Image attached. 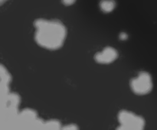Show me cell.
<instances>
[{
  "instance_id": "1",
  "label": "cell",
  "mask_w": 157,
  "mask_h": 130,
  "mask_svg": "<svg viewBox=\"0 0 157 130\" xmlns=\"http://www.w3.org/2000/svg\"><path fill=\"white\" fill-rule=\"evenodd\" d=\"M35 42L43 48L58 50L64 44L67 28L59 20L38 18L34 22Z\"/></svg>"
},
{
  "instance_id": "2",
  "label": "cell",
  "mask_w": 157,
  "mask_h": 130,
  "mask_svg": "<svg viewBox=\"0 0 157 130\" xmlns=\"http://www.w3.org/2000/svg\"><path fill=\"white\" fill-rule=\"evenodd\" d=\"M20 96L18 93H9L1 97V111L2 116H5L9 122L15 124L18 116V106L20 104Z\"/></svg>"
},
{
  "instance_id": "3",
  "label": "cell",
  "mask_w": 157,
  "mask_h": 130,
  "mask_svg": "<svg viewBox=\"0 0 157 130\" xmlns=\"http://www.w3.org/2000/svg\"><path fill=\"white\" fill-rule=\"evenodd\" d=\"M44 121L38 116V113L32 109H25L18 113L15 125L20 128L43 129Z\"/></svg>"
},
{
  "instance_id": "4",
  "label": "cell",
  "mask_w": 157,
  "mask_h": 130,
  "mask_svg": "<svg viewBox=\"0 0 157 130\" xmlns=\"http://www.w3.org/2000/svg\"><path fill=\"white\" fill-rule=\"evenodd\" d=\"M120 127L117 129L141 130L145 127V120L141 116L126 110H122L117 115Z\"/></svg>"
},
{
  "instance_id": "5",
  "label": "cell",
  "mask_w": 157,
  "mask_h": 130,
  "mask_svg": "<svg viewBox=\"0 0 157 130\" xmlns=\"http://www.w3.org/2000/svg\"><path fill=\"white\" fill-rule=\"evenodd\" d=\"M130 86L132 91L135 94L139 96L148 94L150 92H151L153 87L151 75L148 72H140L136 77L131 79Z\"/></svg>"
},
{
  "instance_id": "6",
  "label": "cell",
  "mask_w": 157,
  "mask_h": 130,
  "mask_svg": "<svg viewBox=\"0 0 157 130\" xmlns=\"http://www.w3.org/2000/svg\"><path fill=\"white\" fill-rule=\"evenodd\" d=\"M118 58V51L113 47H107L102 51L94 55V60L101 64H109L116 61Z\"/></svg>"
},
{
  "instance_id": "7",
  "label": "cell",
  "mask_w": 157,
  "mask_h": 130,
  "mask_svg": "<svg viewBox=\"0 0 157 130\" xmlns=\"http://www.w3.org/2000/svg\"><path fill=\"white\" fill-rule=\"evenodd\" d=\"M0 76H1V97H2L10 93L9 84L12 81V76L2 64H1Z\"/></svg>"
},
{
  "instance_id": "8",
  "label": "cell",
  "mask_w": 157,
  "mask_h": 130,
  "mask_svg": "<svg viewBox=\"0 0 157 130\" xmlns=\"http://www.w3.org/2000/svg\"><path fill=\"white\" fill-rule=\"evenodd\" d=\"M117 3L115 0H101L100 2V9L104 13H110L116 8Z\"/></svg>"
},
{
  "instance_id": "9",
  "label": "cell",
  "mask_w": 157,
  "mask_h": 130,
  "mask_svg": "<svg viewBox=\"0 0 157 130\" xmlns=\"http://www.w3.org/2000/svg\"><path fill=\"white\" fill-rule=\"evenodd\" d=\"M62 128L61 123L58 119H50L44 122L43 129H60Z\"/></svg>"
},
{
  "instance_id": "10",
  "label": "cell",
  "mask_w": 157,
  "mask_h": 130,
  "mask_svg": "<svg viewBox=\"0 0 157 130\" xmlns=\"http://www.w3.org/2000/svg\"><path fill=\"white\" fill-rule=\"evenodd\" d=\"M62 129H71V130H75L78 129V125L75 124H69V125H65V126L62 127Z\"/></svg>"
},
{
  "instance_id": "11",
  "label": "cell",
  "mask_w": 157,
  "mask_h": 130,
  "mask_svg": "<svg viewBox=\"0 0 157 130\" xmlns=\"http://www.w3.org/2000/svg\"><path fill=\"white\" fill-rule=\"evenodd\" d=\"M61 2H62V3L64 5V6H71V5L75 4L76 0H61Z\"/></svg>"
},
{
  "instance_id": "12",
  "label": "cell",
  "mask_w": 157,
  "mask_h": 130,
  "mask_svg": "<svg viewBox=\"0 0 157 130\" xmlns=\"http://www.w3.org/2000/svg\"><path fill=\"white\" fill-rule=\"evenodd\" d=\"M120 39L122 40V41H125V40H127V38H128V35H127V33H125V32H121V34H120Z\"/></svg>"
},
{
  "instance_id": "13",
  "label": "cell",
  "mask_w": 157,
  "mask_h": 130,
  "mask_svg": "<svg viewBox=\"0 0 157 130\" xmlns=\"http://www.w3.org/2000/svg\"><path fill=\"white\" fill-rule=\"evenodd\" d=\"M6 1H7V0H0V3H1V5H2Z\"/></svg>"
}]
</instances>
